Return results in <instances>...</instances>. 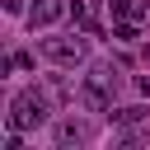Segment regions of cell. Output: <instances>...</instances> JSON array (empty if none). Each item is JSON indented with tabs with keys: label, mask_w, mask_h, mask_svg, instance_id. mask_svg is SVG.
<instances>
[{
	"label": "cell",
	"mask_w": 150,
	"mask_h": 150,
	"mask_svg": "<svg viewBox=\"0 0 150 150\" xmlns=\"http://www.w3.org/2000/svg\"><path fill=\"white\" fill-rule=\"evenodd\" d=\"M38 52H42L52 66H75V61L84 56V38H42Z\"/></svg>",
	"instance_id": "obj_3"
},
{
	"label": "cell",
	"mask_w": 150,
	"mask_h": 150,
	"mask_svg": "<svg viewBox=\"0 0 150 150\" xmlns=\"http://www.w3.org/2000/svg\"><path fill=\"white\" fill-rule=\"evenodd\" d=\"M47 117H52V103H47L42 89H23V94L9 98V127H14V131H33V127H42Z\"/></svg>",
	"instance_id": "obj_2"
},
{
	"label": "cell",
	"mask_w": 150,
	"mask_h": 150,
	"mask_svg": "<svg viewBox=\"0 0 150 150\" xmlns=\"http://www.w3.org/2000/svg\"><path fill=\"white\" fill-rule=\"evenodd\" d=\"M9 61H14V66H19V70H33V56H28V52H14V56H9Z\"/></svg>",
	"instance_id": "obj_8"
},
{
	"label": "cell",
	"mask_w": 150,
	"mask_h": 150,
	"mask_svg": "<svg viewBox=\"0 0 150 150\" xmlns=\"http://www.w3.org/2000/svg\"><path fill=\"white\" fill-rule=\"evenodd\" d=\"M117 89H122V70L112 61H94L89 75H84V84H80V103L94 108V112H108L112 98H117Z\"/></svg>",
	"instance_id": "obj_1"
},
{
	"label": "cell",
	"mask_w": 150,
	"mask_h": 150,
	"mask_svg": "<svg viewBox=\"0 0 150 150\" xmlns=\"http://www.w3.org/2000/svg\"><path fill=\"white\" fill-rule=\"evenodd\" d=\"M112 38H117V42H136L141 33H136V23H117V28H112Z\"/></svg>",
	"instance_id": "obj_6"
},
{
	"label": "cell",
	"mask_w": 150,
	"mask_h": 150,
	"mask_svg": "<svg viewBox=\"0 0 150 150\" xmlns=\"http://www.w3.org/2000/svg\"><path fill=\"white\" fill-rule=\"evenodd\" d=\"M56 19H61V0H33V9H28V23H33V28H38V23L47 28V23H56Z\"/></svg>",
	"instance_id": "obj_5"
},
{
	"label": "cell",
	"mask_w": 150,
	"mask_h": 150,
	"mask_svg": "<svg viewBox=\"0 0 150 150\" xmlns=\"http://www.w3.org/2000/svg\"><path fill=\"white\" fill-rule=\"evenodd\" d=\"M108 9H112L117 19H122V14H136V5H131V0H108Z\"/></svg>",
	"instance_id": "obj_7"
},
{
	"label": "cell",
	"mask_w": 150,
	"mask_h": 150,
	"mask_svg": "<svg viewBox=\"0 0 150 150\" xmlns=\"http://www.w3.org/2000/svg\"><path fill=\"white\" fill-rule=\"evenodd\" d=\"M89 141H94V127H89L84 117L70 112V117L56 122V145H61V150H66V145H89Z\"/></svg>",
	"instance_id": "obj_4"
}]
</instances>
